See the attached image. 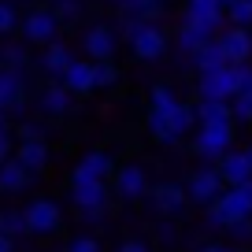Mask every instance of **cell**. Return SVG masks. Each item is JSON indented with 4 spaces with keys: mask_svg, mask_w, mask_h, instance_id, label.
Returning a JSON list of instances; mask_svg holds the SVG:
<instances>
[{
    "mask_svg": "<svg viewBox=\"0 0 252 252\" xmlns=\"http://www.w3.org/2000/svg\"><path fill=\"white\" fill-rule=\"evenodd\" d=\"M241 219H252V178L222 189L219 200L208 204V226L215 230H226L230 222H241Z\"/></svg>",
    "mask_w": 252,
    "mask_h": 252,
    "instance_id": "obj_1",
    "label": "cell"
},
{
    "mask_svg": "<svg viewBox=\"0 0 252 252\" xmlns=\"http://www.w3.org/2000/svg\"><path fill=\"white\" fill-rule=\"evenodd\" d=\"M115 33H123L126 41H130V52L137 56V60H159V56L167 52V33L159 30L156 23H141V19H119V30Z\"/></svg>",
    "mask_w": 252,
    "mask_h": 252,
    "instance_id": "obj_2",
    "label": "cell"
},
{
    "mask_svg": "<svg viewBox=\"0 0 252 252\" xmlns=\"http://www.w3.org/2000/svg\"><path fill=\"white\" fill-rule=\"evenodd\" d=\"M193 149H197V156L219 163V159L234 149V123H226V126H197Z\"/></svg>",
    "mask_w": 252,
    "mask_h": 252,
    "instance_id": "obj_3",
    "label": "cell"
},
{
    "mask_svg": "<svg viewBox=\"0 0 252 252\" xmlns=\"http://www.w3.org/2000/svg\"><path fill=\"white\" fill-rule=\"evenodd\" d=\"M197 93H200V100H234V93H237V67H219V71H208V74H200L197 78Z\"/></svg>",
    "mask_w": 252,
    "mask_h": 252,
    "instance_id": "obj_4",
    "label": "cell"
},
{
    "mask_svg": "<svg viewBox=\"0 0 252 252\" xmlns=\"http://www.w3.org/2000/svg\"><path fill=\"white\" fill-rule=\"evenodd\" d=\"M222 11H226V8H222V0H186V23L208 30L212 37L222 33V23H226Z\"/></svg>",
    "mask_w": 252,
    "mask_h": 252,
    "instance_id": "obj_5",
    "label": "cell"
},
{
    "mask_svg": "<svg viewBox=\"0 0 252 252\" xmlns=\"http://www.w3.org/2000/svg\"><path fill=\"white\" fill-rule=\"evenodd\" d=\"M23 219H26V234H56L60 222H63V212H60L56 200L41 197V200H33V204L23 212Z\"/></svg>",
    "mask_w": 252,
    "mask_h": 252,
    "instance_id": "obj_6",
    "label": "cell"
},
{
    "mask_svg": "<svg viewBox=\"0 0 252 252\" xmlns=\"http://www.w3.org/2000/svg\"><path fill=\"white\" fill-rule=\"evenodd\" d=\"M222 193V178L215 167H200V171H193V178L186 182V200H193V204H215Z\"/></svg>",
    "mask_w": 252,
    "mask_h": 252,
    "instance_id": "obj_7",
    "label": "cell"
},
{
    "mask_svg": "<svg viewBox=\"0 0 252 252\" xmlns=\"http://www.w3.org/2000/svg\"><path fill=\"white\" fill-rule=\"evenodd\" d=\"M219 48H222V60L230 67H241V63H252V30H237V26H226L219 33Z\"/></svg>",
    "mask_w": 252,
    "mask_h": 252,
    "instance_id": "obj_8",
    "label": "cell"
},
{
    "mask_svg": "<svg viewBox=\"0 0 252 252\" xmlns=\"http://www.w3.org/2000/svg\"><path fill=\"white\" fill-rule=\"evenodd\" d=\"M82 45H86L89 63H111V56H115V48H119V33H115V26L100 23V26H93V30L86 33Z\"/></svg>",
    "mask_w": 252,
    "mask_h": 252,
    "instance_id": "obj_9",
    "label": "cell"
},
{
    "mask_svg": "<svg viewBox=\"0 0 252 252\" xmlns=\"http://www.w3.org/2000/svg\"><path fill=\"white\" fill-rule=\"evenodd\" d=\"M108 174H115L111 156L100 152V149H93V152H86V156L78 159V167H74V174H71V186H78V182H108Z\"/></svg>",
    "mask_w": 252,
    "mask_h": 252,
    "instance_id": "obj_10",
    "label": "cell"
},
{
    "mask_svg": "<svg viewBox=\"0 0 252 252\" xmlns=\"http://www.w3.org/2000/svg\"><path fill=\"white\" fill-rule=\"evenodd\" d=\"M26 100V78L23 71H11V67H0V111H23Z\"/></svg>",
    "mask_w": 252,
    "mask_h": 252,
    "instance_id": "obj_11",
    "label": "cell"
},
{
    "mask_svg": "<svg viewBox=\"0 0 252 252\" xmlns=\"http://www.w3.org/2000/svg\"><path fill=\"white\" fill-rule=\"evenodd\" d=\"M23 33H26V41H33V45H52L56 33H60V23H56V15L48 8H37V11L26 15Z\"/></svg>",
    "mask_w": 252,
    "mask_h": 252,
    "instance_id": "obj_12",
    "label": "cell"
},
{
    "mask_svg": "<svg viewBox=\"0 0 252 252\" xmlns=\"http://www.w3.org/2000/svg\"><path fill=\"white\" fill-rule=\"evenodd\" d=\"M115 193L119 200H141L145 193H149V178H145V171L137 163H126L115 171Z\"/></svg>",
    "mask_w": 252,
    "mask_h": 252,
    "instance_id": "obj_13",
    "label": "cell"
},
{
    "mask_svg": "<svg viewBox=\"0 0 252 252\" xmlns=\"http://www.w3.org/2000/svg\"><path fill=\"white\" fill-rule=\"evenodd\" d=\"M215 171H219L222 186H241V182L252 178V163H249V156H245V149H230L226 156L215 163Z\"/></svg>",
    "mask_w": 252,
    "mask_h": 252,
    "instance_id": "obj_14",
    "label": "cell"
},
{
    "mask_svg": "<svg viewBox=\"0 0 252 252\" xmlns=\"http://www.w3.org/2000/svg\"><path fill=\"white\" fill-rule=\"evenodd\" d=\"M152 197V208H156L159 215H178L182 208H186V186H178V182H159V186L149 189Z\"/></svg>",
    "mask_w": 252,
    "mask_h": 252,
    "instance_id": "obj_15",
    "label": "cell"
},
{
    "mask_svg": "<svg viewBox=\"0 0 252 252\" xmlns=\"http://www.w3.org/2000/svg\"><path fill=\"white\" fill-rule=\"evenodd\" d=\"M71 200L78 212H96V208H108V182H78L71 189Z\"/></svg>",
    "mask_w": 252,
    "mask_h": 252,
    "instance_id": "obj_16",
    "label": "cell"
},
{
    "mask_svg": "<svg viewBox=\"0 0 252 252\" xmlns=\"http://www.w3.org/2000/svg\"><path fill=\"white\" fill-rule=\"evenodd\" d=\"M60 86L67 89V93H89L93 89V63L89 60H71L67 63V71L60 74Z\"/></svg>",
    "mask_w": 252,
    "mask_h": 252,
    "instance_id": "obj_17",
    "label": "cell"
},
{
    "mask_svg": "<svg viewBox=\"0 0 252 252\" xmlns=\"http://www.w3.org/2000/svg\"><path fill=\"white\" fill-rule=\"evenodd\" d=\"M119 15L126 19H141V23H156L167 11V0H115Z\"/></svg>",
    "mask_w": 252,
    "mask_h": 252,
    "instance_id": "obj_18",
    "label": "cell"
},
{
    "mask_svg": "<svg viewBox=\"0 0 252 252\" xmlns=\"http://www.w3.org/2000/svg\"><path fill=\"white\" fill-rule=\"evenodd\" d=\"M15 163L23 167L26 174H37V171H45V167H48V145H45V141H23V145H19V156H15Z\"/></svg>",
    "mask_w": 252,
    "mask_h": 252,
    "instance_id": "obj_19",
    "label": "cell"
},
{
    "mask_svg": "<svg viewBox=\"0 0 252 252\" xmlns=\"http://www.w3.org/2000/svg\"><path fill=\"white\" fill-rule=\"evenodd\" d=\"M193 115H197V126H226V123H234L226 100H197L193 104Z\"/></svg>",
    "mask_w": 252,
    "mask_h": 252,
    "instance_id": "obj_20",
    "label": "cell"
},
{
    "mask_svg": "<svg viewBox=\"0 0 252 252\" xmlns=\"http://www.w3.org/2000/svg\"><path fill=\"white\" fill-rule=\"evenodd\" d=\"M74 56H71V48L67 45H60V41H52V45H45V52H41V71L45 74H52V78H60L63 71H67V63H71Z\"/></svg>",
    "mask_w": 252,
    "mask_h": 252,
    "instance_id": "obj_21",
    "label": "cell"
},
{
    "mask_svg": "<svg viewBox=\"0 0 252 252\" xmlns=\"http://www.w3.org/2000/svg\"><path fill=\"white\" fill-rule=\"evenodd\" d=\"M208 41H212V33L200 30V26H193V23H182V26H178V33H174V45H178V52H182V56H193L197 48H204Z\"/></svg>",
    "mask_w": 252,
    "mask_h": 252,
    "instance_id": "obj_22",
    "label": "cell"
},
{
    "mask_svg": "<svg viewBox=\"0 0 252 252\" xmlns=\"http://www.w3.org/2000/svg\"><path fill=\"white\" fill-rule=\"evenodd\" d=\"M37 108L41 115H63V111H71V93L63 86H45L37 96Z\"/></svg>",
    "mask_w": 252,
    "mask_h": 252,
    "instance_id": "obj_23",
    "label": "cell"
},
{
    "mask_svg": "<svg viewBox=\"0 0 252 252\" xmlns=\"http://www.w3.org/2000/svg\"><path fill=\"white\" fill-rule=\"evenodd\" d=\"M30 186V174L15 163V159H4L0 163V193H23Z\"/></svg>",
    "mask_w": 252,
    "mask_h": 252,
    "instance_id": "obj_24",
    "label": "cell"
},
{
    "mask_svg": "<svg viewBox=\"0 0 252 252\" xmlns=\"http://www.w3.org/2000/svg\"><path fill=\"white\" fill-rule=\"evenodd\" d=\"M193 60V67H197L200 74H208V71H219V67H226V60H222V48H219V41H208L204 48H197V52L189 56Z\"/></svg>",
    "mask_w": 252,
    "mask_h": 252,
    "instance_id": "obj_25",
    "label": "cell"
},
{
    "mask_svg": "<svg viewBox=\"0 0 252 252\" xmlns=\"http://www.w3.org/2000/svg\"><path fill=\"white\" fill-rule=\"evenodd\" d=\"M163 115H167V123H171V130H174V137H178V141L189 134V130H193V126H197V115H193V104H182V100H178L171 111H163Z\"/></svg>",
    "mask_w": 252,
    "mask_h": 252,
    "instance_id": "obj_26",
    "label": "cell"
},
{
    "mask_svg": "<svg viewBox=\"0 0 252 252\" xmlns=\"http://www.w3.org/2000/svg\"><path fill=\"white\" fill-rule=\"evenodd\" d=\"M226 23L237 26V30H252V0H234V4H226Z\"/></svg>",
    "mask_w": 252,
    "mask_h": 252,
    "instance_id": "obj_27",
    "label": "cell"
},
{
    "mask_svg": "<svg viewBox=\"0 0 252 252\" xmlns=\"http://www.w3.org/2000/svg\"><path fill=\"white\" fill-rule=\"evenodd\" d=\"M19 234H26V219H23V212H0V237H11L15 241Z\"/></svg>",
    "mask_w": 252,
    "mask_h": 252,
    "instance_id": "obj_28",
    "label": "cell"
},
{
    "mask_svg": "<svg viewBox=\"0 0 252 252\" xmlns=\"http://www.w3.org/2000/svg\"><path fill=\"white\" fill-rule=\"evenodd\" d=\"M48 11L56 15V23H71V19H78L86 8H82V0H52Z\"/></svg>",
    "mask_w": 252,
    "mask_h": 252,
    "instance_id": "obj_29",
    "label": "cell"
},
{
    "mask_svg": "<svg viewBox=\"0 0 252 252\" xmlns=\"http://www.w3.org/2000/svg\"><path fill=\"white\" fill-rule=\"evenodd\" d=\"M119 82V67L115 63H93V89H108Z\"/></svg>",
    "mask_w": 252,
    "mask_h": 252,
    "instance_id": "obj_30",
    "label": "cell"
},
{
    "mask_svg": "<svg viewBox=\"0 0 252 252\" xmlns=\"http://www.w3.org/2000/svg\"><path fill=\"white\" fill-rule=\"evenodd\" d=\"M230 119L234 123H252V93H237L230 100Z\"/></svg>",
    "mask_w": 252,
    "mask_h": 252,
    "instance_id": "obj_31",
    "label": "cell"
},
{
    "mask_svg": "<svg viewBox=\"0 0 252 252\" xmlns=\"http://www.w3.org/2000/svg\"><path fill=\"white\" fill-rule=\"evenodd\" d=\"M0 60H4V67H11V71H23L26 63H30V56H26L23 45H4L0 48Z\"/></svg>",
    "mask_w": 252,
    "mask_h": 252,
    "instance_id": "obj_32",
    "label": "cell"
},
{
    "mask_svg": "<svg viewBox=\"0 0 252 252\" xmlns=\"http://www.w3.org/2000/svg\"><path fill=\"white\" fill-rule=\"evenodd\" d=\"M178 104V93L171 86H152V111H171Z\"/></svg>",
    "mask_w": 252,
    "mask_h": 252,
    "instance_id": "obj_33",
    "label": "cell"
},
{
    "mask_svg": "<svg viewBox=\"0 0 252 252\" xmlns=\"http://www.w3.org/2000/svg\"><path fill=\"white\" fill-rule=\"evenodd\" d=\"M15 23H19V15H15V4L0 0V33H11V30H15Z\"/></svg>",
    "mask_w": 252,
    "mask_h": 252,
    "instance_id": "obj_34",
    "label": "cell"
},
{
    "mask_svg": "<svg viewBox=\"0 0 252 252\" xmlns=\"http://www.w3.org/2000/svg\"><path fill=\"white\" fill-rule=\"evenodd\" d=\"M226 234L230 237H234V241H252V219H241V222H230V226H226Z\"/></svg>",
    "mask_w": 252,
    "mask_h": 252,
    "instance_id": "obj_35",
    "label": "cell"
},
{
    "mask_svg": "<svg viewBox=\"0 0 252 252\" xmlns=\"http://www.w3.org/2000/svg\"><path fill=\"white\" fill-rule=\"evenodd\" d=\"M19 137H23V141H45V126L41 123H23L19 126Z\"/></svg>",
    "mask_w": 252,
    "mask_h": 252,
    "instance_id": "obj_36",
    "label": "cell"
},
{
    "mask_svg": "<svg viewBox=\"0 0 252 252\" xmlns=\"http://www.w3.org/2000/svg\"><path fill=\"white\" fill-rule=\"evenodd\" d=\"M237 93H252V63H241V67H237Z\"/></svg>",
    "mask_w": 252,
    "mask_h": 252,
    "instance_id": "obj_37",
    "label": "cell"
},
{
    "mask_svg": "<svg viewBox=\"0 0 252 252\" xmlns=\"http://www.w3.org/2000/svg\"><path fill=\"white\" fill-rule=\"evenodd\" d=\"M67 252H100V245H96V237H74Z\"/></svg>",
    "mask_w": 252,
    "mask_h": 252,
    "instance_id": "obj_38",
    "label": "cell"
},
{
    "mask_svg": "<svg viewBox=\"0 0 252 252\" xmlns=\"http://www.w3.org/2000/svg\"><path fill=\"white\" fill-rule=\"evenodd\" d=\"M8 152H11V134H8V126H0V163L8 159Z\"/></svg>",
    "mask_w": 252,
    "mask_h": 252,
    "instance_id": "obj_39",
    "label": "cell"
},
{
    "mask_svg": "<svg viewBox=\"0 0 252 252\" xmlns=\"http://www.w3.org/2000/svg\"><path fill=\"white\" fill-rule=\"evenodd\" d=\"M156 234H159V241H167V245H171V241H178V230H174L171 222H159V230H156Z\"/></svg>",
    "mask_w": 252,
    "mask_h": 252,
    "instance_id": "obj_40",
    "label": "cell"
},
{
    "mask_svg": "<svg viewBox=\"0 0 252 252\" xmlns=\"http://www.w3.org/2000/svg\"><path fill=\"white\" fill-rule=\"evenodd\" d=\"M104 212H108V208H96V212H82V222L96 226V222H104Z\"/></svg>",
    "mask_w": 252,
    "mask_h": 252,
    "instance_id": "obj_41",
    "label": "cell"
},
{
    "mask_svg": "<svg viewBox=\"0 0 252 252\" xmlns=\"http://www.w3.org/2000/svg\"><path fill=\"white\" fill-rule=\"evenodd\" d=\"M119 252H149V245H145V241H123Z\"/></svg>",
    "mask_w": 252,
    "mask_h": 252,
    "instance_id": "obj_42",
    "label": "cell"
},
{
    "mask_svg": "<svg viewBox=\"0 0 252 252\" xmlns=\"http://www.w3.org/2000/svg\"><path fill=\"white\" fill-rule=\"evenodd\" d=\"M200 252H241V249H234V245H204Z\"/></svg>",
    "mask_w": 252,
    "mask_h": 252,
    "instance_id": "obj_43",
    "label": "cell"
},
{
    "mask_svg": "<svg viewBox=\"0 0 252 252\" xmlns=\"http://www.w3.org/2000/svg\"><path fill=\"white\" fill-rule=\"evenodd\" d=\"M0 252H15V241H11V237H0Z\"/></svg>",
    "mask_w": 252,
    "mask_h": 252,
    "instance_id": "obj_44",
    "label": "cell"
},
{
    "mask_svg": "<svg viewBox=\"0 0 252 252\" xmlns=\"http://www.w3.org/2000/svg\"><path fill=\"white\" fill-rule=\"evenodd\" d=\"M245 156H249V163H252V145H249V149H245Z\"/></svg>",
    "mask_w": 252,
    "mask_h": 252,
    "instance_id": "obj_45",
    "label": "cell"
},
{
    "mask_svg": "<svg viewBox=\"0 0 252 252\" xmlns=\"http://www.w3.org/2000/svg\"><path fill=\"white\" fill-rule=\"evenodd\" d=\"M226 4H234V0H222V8H226Z\"/></svg>",
    "mask_w": 252,
    "mask_h": 252,
    "instance_id": "obj_46",
    "label": "cell"
}]
</instances>
